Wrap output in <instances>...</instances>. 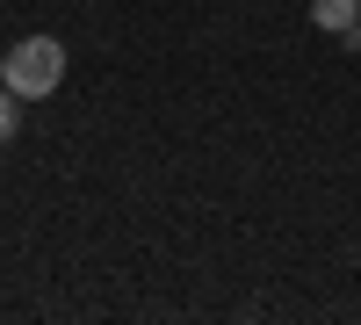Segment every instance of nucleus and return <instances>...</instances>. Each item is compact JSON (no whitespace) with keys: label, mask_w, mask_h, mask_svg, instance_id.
Listing matches in <instances>:
<instances>
[{"label":"nucleus","mask_w":361,"mask_h":325,"mask_svg":"<svg viewBox=\"0 0 361 325\" xmlns=\"http://www.w3.org/2000/svg\"><path fill=\"white\" fill-rule=\"evenodd\" d=\"M0 80H8L22 102L58 94V80H66V44L58 37H22L15 51H0Z\"/></svg>","instance_id":"nucleus-1"},{"label":"nucleus","mask_w":361,"mask_h":325,"mask_svg":"<svg viewBox=\"0 0 361 325\" xmlns=\"http://www.w3.org/2000/svg\"><path fill=\"white\" fill-rule=\"evenodd\" d=\"M311 22L325 29V37L361 44V0H311Z\"/></svg>","instance_id":"nucleus-2"},{"label":"nucleus","mask_w":361,"mask_h":325,"mask_svg":"<svg viewBox=\"0 0 361 325\" xmlns=\"http://www.w3.org/2000/svg\"><path fill=\"white\" fill-rule=\"evenodd\" d=\"M15 130H22V94H15L8 80H0V145H8Z\"/></svg>","instance_id":"nucleus-3"}]
</instances>
